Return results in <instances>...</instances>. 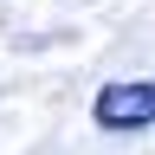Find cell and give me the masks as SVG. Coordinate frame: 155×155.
<instances>
[{
  "label": "cell",
  "mask_w": 155,
  "mask_h": 155,
  "mask_svg": "<svg viewBox=\"0 0 155 155\" xmlns=\"http://www.w3.org/2000/svg\"><path fill=\"white\" fill-rule=\"evenodd\" d=\"M97 129H149L155 123V78H116V84L97 91Z\"/></svg>",
  "instance_id": "6da1fadb"
}]
</instances>
